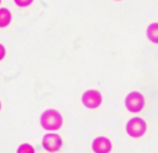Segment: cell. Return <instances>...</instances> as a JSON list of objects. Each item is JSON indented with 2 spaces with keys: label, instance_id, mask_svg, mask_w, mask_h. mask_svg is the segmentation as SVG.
I'll return each mask as SVG.
<instances>
[{
  "label": "cell",
  "instance_id": "obj_9",
  "mask_svg": "<svg viewBox=\"0 0 158 153\" xmlns=\"http://www.w3.org/2000/svg\"><path fill=\"white\" fill-rule=\"evenodd\" d=\"M17 153H35V150L29 143H23V145H20L19 147H18Z\"/></svg>",
  "mask_w": 158,
  "mask_h": 153
},
{
  "label": "cell",
  "instance_id": "obj_8",
  "mask_svg": "<svg viewBox=\"0 0 158 153\" xmlns=\"http://www.w3.org/2000/svg\"><path fill=\"white\" fill-rule=\"evenodd\" d=\"M11 12L7 9H0V28H5L11 23Z\"/></svg>",
  "mask_w": 158,
  "mask_h": 153
},
{
  "label": "cell",
  "instance_id": "obj_10",
  "mask_svg": "<svg viewBox=\"0 0 158 153\" xmlns=\"http://www.w3.org/2000/svg\"><path fill=\"white\" fill-rule=\"evenodd\" d=\"M32 1H34V0H15V2H16L19 7H27V6L31 5Z\"/></svg>",
  "mask_w": 158,
  "mask_h": 153
},
{
  "label": "cell",
  "instance_id": "obj_3",
  "mask_svg": "<svg viewBox=\"0 0 158 153\" xmlns=\"http://www.w3.org/2000/svg\"><path fill=\"white\" fill-rule=\"evenodd\" d=\"M126 130L129 136H132L134 139L141 138L146 132V122L140 117H134L127 122Z\"/></svg>",
  "mask_w": 158,
  "mask_h": 153
},
{
  "label": "cell",
  "instance_id": "obj_13",
  "mask_svg": "<svg viewBox=\"0 0 158 153\" xmlns=\"http://www.w3.org/2000/svg\"><path fill=\"white\" fill-rule=\"evenodd\" d=\"M0 2H1V0H0Z\"/></svg>",
  "mask_w": 158,
  "mask_h": 153
},
{
  "label": "cell",
  "instance_id": "obj_11",
  "mask_svg": "<svg viewBox=\"0 0 158 153\" xmlns=\"http://www.w3.org/2000/svg\"><path fill=\"white\" fill-rule=\"evenodd\" d=\"M5 55H6V49H5V47L0 43V61L5 57Z\"/></svg>",
  "mask_w": 158,
  "mask_h": 153
},
{
  "label": "cell",
  "instance_id": "obj_1",
  "mask_svg": "<svg viewBox=\"0 0 158 153\" xmlns=\"http://www.w3.org/2000/svg\"><path fill=\"white\" fill-rule=\"evenodd\" d=\"M62 116L58 110L48 109L41 115V126L46 130H58L62 126Z\"/></svg>",
  "mask_w": 158,
  "mask_h": 153
},
{
  "label": "cell",
  "instance_id": "obj_4",
  "mask_svg": "<svg viewBox=\"0 0 158 153\" xmlns=\"http://www.w3.org/2000/svg\"><path fill=\"white\" fill-rule=\"evenodd\" d=\"M81 102L89 109H96L102 103V95L97 90H88L81 96Z\"/></svg>",
  "mask_w": 158,
  "mask_h": 153
},
{
  "label": "cell",
  "instance_id": "obj_12",
  "mask_svg": "<svg viewBox=\"0 0 158 153\" xmlns=\"http://www.w3.org/2000/svg\"><path fill=\"white\" fill-rule=\"evenodd\" d=\"M0 108H1V104H0Z\"/></svg>",
  "mask_w": 158,
  "mask_h": 153
},
{
  "label": "cell",
  "instance_id": "obj_7",
  "mask_svg": "<svg viewBox=\"0 0 158 153\" xmlns=\"http://www.w3.org/2000/svg\"><path fill=\"white\" fill-rule=\"evenodd\" d=\"M146 35L152 43L158 44V23H152L148 25V30H146Z\"/></svg>",
  "mask_w": 158,
  "mask_h": 153
},
{
  "label": "cell",
  "instance_id": "obj_6",
  "mask_svg": "<svg viewBox=\"0 0 158 153\" xmlns=\"http://www.w3.org/2000/svg\"><path fill=\"white\" fill-rule=\"evenodd\" d=\"M92 150L95 153H109L111 151V143L106 136H98L92 143Z\"/></svg>",
  "mask_w": 158,
  "mask_h": 153
},
{
  "label": "cell",
  "instance_id": "obj_5",
  "mask_svg": "<svg viewBox=\"0 0 158 153\" xmlns=\"http://www.w3.org/2000/svg\"><path fill=\"white\" fill-rule=\"evenodd\" d=\"M42 145H43L44 150L48 152H58L62 146V139L58 134H46L43 140H42Z\"/></svg>",
  "mask_w": 158,
  "mask_h": 153
},
{
  "label": "cell",
  "instance_id": "obj_2",
  "mask_svg": "<svg viewBox=\"0 0 158 153\" xmlns=\"http://www.w3.org/2000/svg\"><path fill=\"white\" fill-rule=\"evenodd\" d=\"M125 104H126L127 110H129L131 113H139L143 110V108L145 105L144 96L138 91H132L126 97Z\"/></svg>",
  "mask_w": 158,
  "mask_h": 153
}]
</instances>
